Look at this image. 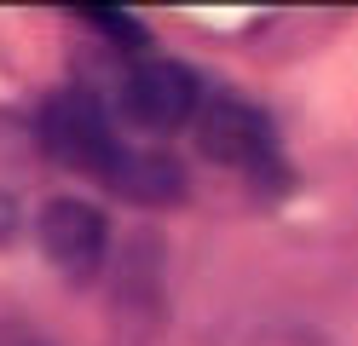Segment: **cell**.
I'll return each instance as SVG.
<instances>
[{
	"label": "cell",
	"mask_w": 358,
	"mask_h": 346,
	"mask_svg": "<svg viewBox=\"0 0 358 346\" xmlns=\"http://www.w3.org/2000/svg\"><path fill=\"white\" fill-rule=\"evenodd\" d=\"M41 138H47V150L64 168H81V173L116 185L127 196H179L185 191V179H179L173 161L150 156V150H133L122 138L116 110L87 87H70L58 99H47V110H41Z\"/></svg>",
	"instance_id": "1"
},
{
	"label": "cell",
	"mask_w": 358,
	"mask_h": 346,
	"mask_svg": "<svg viewBox=\"0 0 358 346\" xmlns=\"http://www.w3.org/2000/svg\"><path fill=\"white\" fill-rule=\"evenodd\" d=\"M208 92L203 81L191 75V64L179 58H139L127 64L122 75V115L145 133H168V127H185L191 115H203Z\"/></svg>",
	"instance_id": "2"
},
{
	"label": "cell",
	"mask_w": 358,
	"mask_h": 346,
	"mask_svg": "<svg viewBox=\"0 0 358 346\" xmlns=\"http://www.w3.org/2000/svg\"><path fill=\"white\" fill-rule=\"evenodd\" d=\"M196 138H203V150L214 161H226V168H243V173H266L278 168V138L272 127H266V115L226 99V92H214V99L203 104V122H196Z\"/></svg>",
	"instance_id": "3"
},
{
	"label": "cell",
	"mask_w": 358,
	"mask_h": 346,
	"mask_svg": "<svg viewBox=\"0 0 358 346\" xmlns=\"http://www.w3.org/2000/svg\"><path fill=\"white\" fill-rule=\"evenodd\" d=\"M104 243H110V225H104L99 208L70 202V196L47 202V214H41V248H47V260L70 283H87L104 266Z\"/></svg>",
	"instance_id": "4"
},
{
	"label": "cell",
	"mask_w": 358,
	"mask_h": 346,
	"mask_svg": "<svg viewBox=\"0 0 358 346\" xmlns=\"http://www.w3.org/2000/svg\"><path fill=\"white\" fill-rule=\"evenodd\" d=\"M70 17H93V29L122 41V46H145V29L133 12H116V6H70Z\"/></svg>",
	"instance_id": "5"
},
{
	"label": "cell",
	"mask_w": 358,
	"mask_h": 346,
	"mask_svg": "<svg viewBox=\"0 0 358 346\" xmlns=\"http://www.w3.org/2000/svg\"><path fill=\"white\" fill-rule=\"evenodd\" d=\"M0 346H47V335L24 329V323H0Z\"/></svg>",
	"instance_id": "6"
}]
</instances>
